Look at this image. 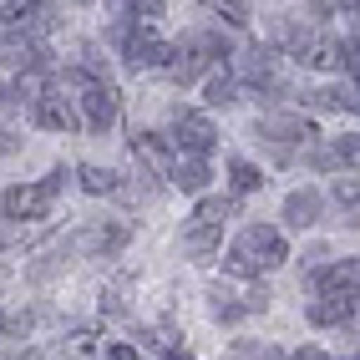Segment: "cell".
<instances>
[{
  "label": "cell",
  "instance_id": "1",
  "mask_svg": "<svg viewBox=\"0 0 360 360\" xmlns=\"http://www.w3.org/2000/svg\"><path fill=\"white\" fill-rule=\"evenodd\" d=\"M284 259H290L284 233L269 229V224H249L244 233L233 238V249L224 254V269H229L233 279H259L264 269H279Z\"/></svg>",
  "mask_w": 360,
  "mask_h": 360
},
{
  "label": "cell",
  "instance_id": "2",
  "mask_svg": "<svg viewBox=\"0 0 360 360\" xmlns=\"http://www.w3.org/2000/svg\"><path fill=\"white\" fill-rule=\"evenodd\" d=\"M254 132H259V142H269V148H274L279 162H290L295 148H309V142L320 137L304 112H264L259 122H254Z\"/></svg>",
  "mask_w": 360,
  "mask_h": 360
},
{
  "label": "cell",
  "instance_id": "3",
  "mask_svg": "<svg viewBox=\"0 0 360 360\" xmlns=\"http://www.w3.org/2000/svg\"><path fill=\"white\" fill-rule=\"evenodd\" d=\"M233 77H238V86H249V91H259V102H264V91H284V82H279V61H274V51L269 46H244V51L233 56Z\"/></svg>",
  "mask_w": 360,
  "mask_h": 360
},
{
  "label": "cell",
  "instance_id": "4",
  "mask_svg": "<svg viewBox=\"0 0 360 360\" xmlns=\"http://www.w3.org/2000/svg\"><path fill=\"white\" fill-rule=\"evenodd\" d=\"M77 112H82V127H91V132H112L117 117H122V97H117L112 82H86L82 97H77Z\"/></svg>",
  "mask_w": 360,
  "mask_h": 360
},
{
  "label": "cell",
  "instance_id": "5",
  "mask_svg": "<svg viewBox=\"0 0 360 360\" xmlns=\"http://www.w3.org/2000/svg\"><path fill=\"white\" fill-rule=\"evenodd\" d=\"M173 142L178 153H188V158H208L213 148H219V132H213V122L203 112H188V107H178L173 112Z\"/></svg>",
  "mask_w": 360,
  "mask_h": 360
},
{
  "label": "cell",
  "instance_id": "6",
  "mask_svg": "<svg viewBox=\"0 0 360 360\" xmlns=\"http://www.w3.org/2000/svg\"><path fill=\"white\" fill-rule=\"evenodd\" d=\"M309 290L330 300H360V259H335L309 269Z\"/></svg>",
  "mask_w": 360,
  "mask_h": 360
},
{
  "label": "cell",
  "instance_id": "7",
  "mask_svg": "<svg viewBox=\"0 0 360 360\" xmlns=\"http://www.w3.org/2000/svg\"><path fill=\"white\" fill-rule=\"evenodd\" d=\"M31 117H36V127H46V132H82L77 97H66V91H56V86L31 102Z\"/></svg>",
  "mask_w": 360,
  "mask_h": 360
},
{
  "label": "cell",
  "instance_id": "8",
  "mask_svg": "<svg viewBox=\"0 0 360 360\" xmlns=\"http://www.w3.org/2000/svg\"><path fill=\"white\" fill-rule=\"evenodd\" d=\"M300 66L309 71H340L345 66V41L340 36H325V31H304V41L290 51Z\"/></svg>",
  "mask_w": 360,
  "mask_h": 360
},
{
  "label": "cell",
  "instance_id": "9",
  "mask_svg": "<svg viewBox=\"0 0 360 360\" xmlns=\"http://www.w3.org/2000/svg\"><path fill=\"white\" fill-rule=\"evenodd\" d=\"M117 51H122L127 71H162V66H167V51H173V46H167V41H158L153 31L132 26V31H127V41L117 46Z\"/></svg>",
  "mask_w": 360,
  "mask_h": 360
},
{
  "label": "cell",
  "instance_id": "10",
  "mask_svg": "<svg viewBox=\"0 0 360 360\" xmlns=\"http://www.w3.org/2000/svg\"><path fill=\"white\" fill-rule=\"evenodd\" d=\"M127 238H132V224H86L82 233L66 238V249H71V254H102V259H107V254L122 249Z\"/></svg>",
  "mask_w": 360,
  "mask_h": 360
},
{
  "label": "cell",
  "instance_id": "11",
  "mask_svg": "<svg viewBox=\"0 0 360 360\" xmlns=\"http://www.w3.org/2000/svg\"><path fill=\"white\" fill-rule=\"evenodd\" d=\"M0 61H6L15 77H20V71H41L46 66V46L31 41L20 26H6V31H0Z\"/></svg>",
  "mask_w": 360,
  "mask_h": 360
},
{
  "label": "cell",
  "instance_id": "12",
  "mask_svg": "<svg viewBox=\"0 0 360 360\" xmlns=\"http://www.w3.org/2000/svg\"><path fill=\"white\" fill-rule=\"evenodd\" d=\"M6 219H20V224H36V219H46L51 213V193H46V183H15V188H6Z\"/></svg>",
  "mask_w": 360,
  "mask_h": 360
},
{
  "label": "cell",
  "instance_id": "13",
  "mask_svg": "<svg viewBox=\"0 0 360 360\" xmlns=\"http://www.w3.org/2000/svg\"><path fill=\"white\" fill-rule=\"evenodd\" d=\"M132 158L142 162L148 178H167V173H173V148H167V137H158V132H132Z\"/></svg>",
  "mask_w": 360,
  "mask_h": 360
},
{
  "label": "cell",
  "instance_id": "14",
  "mask_svg": "<svg viewBox=\"0 0 360 360\" xmlns=\"http://www.w3.org/2000/svg\"><path fill=\"white\" fill-rule=\"evenodd\" d=\"M320 208H325V198L315 193V188H295V193L284 198V224H290V229H315Z\"/></svg>",
  "mask_w": 360,
  "mask_h": 360
},
{
  "label": "cell",
  "instance_id": "15",
  "mask_svg": "<svg viewBox=\"0 0 360 360\" xmlns=\"http://www.w3.org/2000/svg\"><path fill=\"white\" fill-rule=\"evenodd\" d=\"M304 320H309V325H320V330L345 325V320H355V300H330V295H315V300H309V309H304Z\"/></svg>",
  "mask_w": 360,
  "mask_h": 360
},
{
  "label": "cell",
  "instance_id": "16",
  "mask_svg": "<svg viewBox=\"0 0 360 360\" xmlns=\"http://www.w3.org/2000/svg\"><path fill=\"white\" fill-rule=\"evenodd\" d=\"M167 178H173V188H183V193H203V188H208V158H188V153H178L173 158V173H167Z\"/></svg>",
  "mask_w": 360,
  "mask_h": 360
},
{
  "label": "cell",
  "instance_id": "17",
  "mask_svg": "<svg viewBox=\"0 0 360 360\" xmlns=\"http://www.w3.org/2000/svg\"><path fill=\"white\" fill-rule=\"evenodd\" d=\"M107 340H102V330H66V340H61V355L66 360H102Z\"/></svg>",
  "mask_w": 360,
  "mask_h": 360
},
{
  "label": "cell",
  "instance_id": "18",
  "mask_svg": "<svg viewBox=\"0 0 360 360\" xmlns=\"http://www.w3.org/2000/svg\"><path fill=\"white\" fill-rule=\"evenodd\" d=\"M112 20H127V26H153L162 15V0H107Z\"/></svg>",
  "mask_w": 360,
  "mask_h": 360
},
{
  "label": "cell",
  "instance_id": "19",
  "mask_svg": "<svg viewBox=\"0 0 360 360\" xmlns=\"http://www.w3.org/2000/svg\"><path fill=\"white\" fill-rule=\"evenodd\" d=\"M219 244H224V229L193 224V219H188V229H183V249L193 254V259H213V254H219Z\"/></svg>",
  "mask_w": 360,
  "mask_h": 360
},
{
  "label": "cell",
  "instance_id": "20",
  "mask_svg": "<svg viewBox=\"0 0 360 360\" xmlns=\"http://www.w3.org/2000/svg\"><path fill=\"white\" fill-rule=\"evenodd\" d=\"M330 198L340 203V213H345V224H350V229H360V178L340 173V178L330 183Z\"/></svg>",
  "mask_w": 360,
  "mask_h": 360
},
{
  "label": "cell",
  "instance_id": "21",
  "mask_svg": "<svg viewBox=\"0 0 360 360\" xmlns=\"http://www.w3.org/2000/svg\"><path fill=\"white\" fill-rule=\"evenodd\" d=\"M208 309H213V320H224V325H238V320L249 315V309H244V295L224 290V284H213V290H208Z\"/></svg>",
  "mask_w": 360,
  "mask_h": 360
},
{
  "label": "cell",
  "instance_id": "22",
  "mask_svg": "<svg viewBox=\"0 0 360 360\" xmlns=\"http://www.w3.org/2000/svg\"><path fill=\"white\" fill-rule=\"evenodd\" d=\"M238 91H244V86H238L233 71H213V77L203 82V102H208V107H233Z\"/></svg>",
  "mask_w": 360,
  "mask_h": 360
},
{
  "label": "cell",
  "instance_id": "23",
  "mask_svg": "<svg viewBox=\"0 0 360 360\" xmlns=\"http://www.w3.org/2000/svg\"><path fill=\"white\" fill-rule=\"evenodd\" d=\"M229 183H233V198H244V193H259V188H264V173L249 158H233L229 162Z\"/></svg>",
  "mask_w": 360,
  "mask_h": 360
},
{
  "label": "cell",
  "instance_id": "24",
  "mask_svg": "<svg viewBox=\"0 0 360 360\" xmlns=\"http://www.w3.org/2000/svg\"><path fill=\"white\" fill-rule=\"evenodd\" d=\"M233 213H238V198H203V203L193 208V224H213V229H224Z\"/></svg>",
  "mask_w": 360,
  "mask_h": 360
},
{
  "label": "cell",
  "instance_id": "25",
  "mask_svg": "<svg viewBox=\"0 0 360 360\" xmlns=\"http://www.w3.org/2000/svg\"><path fill=\"white\" fill-rule=\"evenodd\" d=\"M77 178H82L86 193H97V198H112L117 193V173H107V167H97V162H82Z\"/></svg>",
  "mask_w": 360,
  "mask_h": 360
},
{
  "label": "cell",
  "instance_id": "26",
  "mask_svg": "<svg viewBox=\"0 0 360 360\" xmlns=\"http://www.w3.org/2000/svg\"><path fill=\"white\" fill-rule=\"evenodd\" d=\"M213 15L229 20V26H249V15H254V0H208Z\"/></svg>",
  "mask_w": 360,
  "mask_h": 360
},
{
  "label": "cell",
  "instance_id": "27",
  "mask_svg": "<svg viewBox=\"0 0 360 360\" xmlns=\"http://www.w3.org/2000/svg\"><path fill=\"white\" fill-rule=\"evenodd\" d=\"M15 244H31V229L20 219H6V213H0V249H15Z\"/></svg>",
  "mask_w": 360,
  "mask_h": 360
},
{
  "label": "cell",
  "instance_id": "28",
  "mask_svg": "<svg viewBox=\"0 0 360 360\" xmlns=\"http://www.w3.org/2000/svg\"><path fill=\"white\" fill-rule=\"evenodd\" d=\"M36 6H41V0H0V26H20Z\"/></svg>",
  "mask_w": 360,
  "mask_h": 360
},
{
  "label": "cell",
  "instance_id": "29",
  "mask_svg": "<svg viewBox=\"0 0 360 360\" xmlns=\"http://www.w3.org/2000/svg\"><path fill=\"white\" fill-rule=\"evenodd\" d=\"M233 360H284L279 345H254V340H238L233 345Z\"/></svg>",
  "mask_w": 360,
  "mask_h": 360
},
{
  "label": "cell",
  "instance_id": "30",
  "mask_svg": "<svg viewBox=\"0 0 360 360\" xmlns=\"http://www.w3.org/2000/svg\"><path fill=\"white\" fill-rule=\"evenodd\" d=\"M340 112H360V77L340 82Z\"/></svg>",
  "mask_w": 360,
  "mask_h": 360
},
{
  "label": "cell",
  "instance_id": "31",
  "mask_svg": "<svg viewBox=\"0 0 360 360\" xmlns=\"http://www.w3.org/2000/svg\"><path fill=\"white\" fill-rule=\"evenodd\" d=\"M11 153H20V137H15L6 122H0V158H11Z\"/></svg>",
  "mask_w": 360,
  "mask_h": 360
},
{
  "label": "cell",
  "instance_id": "32",
  "mask_svg": "<svg viewBox=\"0 0 360 360\" xmlns=\"http://www.w3.org/2000/svg\"><path fill=\"white\" fill-rule=\"evenodd\" d=\"M66 183H71V173H66V167H56V173H46V193H51V198H56V193H61V188H66Z\"/></svg>",
  "mask_w": 360,
  "mask_h": 360
},
{
  "label": "cell",
  "instance_id": "33",
  "mask_svg": "<svg viewBox=\"0 0 360 360\" xmlns=\"http://www.w3.org/2000/svg\"><path fill=\"white\" fill-rule=\"evenodd\" d=\"M345 66H350V71H360V31L345 41Z\"/></svg>",
  "mask_w": 360,
  "mask_h": 360
},
{
  "label": "cell",
  "instance_id": "34",
  "mask_svg": "<svg viewBox=\"0 0 360 360\" xmlns=\"http://www.w3.org/2000/svg\"><path fill=\"white\" fill-rule=\"evenodd\" d=\"M15 107H20V102H15V91H11L6 82H0V117H11Z\"/></svg>",
  "mask_w": 360,
  "mask_h": 360
},
{
  "label": "cell",
  "instance_id": "35",
  "mask_svg": "<svg viewBox=\"0 0 360 360\" xmlns=\"http://www.w3.org/2000/svg\"><path fill=\"white\" fill-rule=\"evenodd\" d=\"M102 360H137V350H132V345H107Z\"/></svg>",
  "mask_w": 360,
  "mask_h": 360
},
{
  "label": "cell",
  "instance_id": "36",
  "mask_svg": "<svg viewBox=\"0 0 360 360\" xmlns=\"http://www.w3.org/2000/svg\"><path fill=\"white\" fill-rule=\"evenodd\" d=\"M284 360H330L325 350H315V345H304V350H295V355H284Z\"/></svg>",
  "mask_w": 360,
  "mask_h": 360
},
{
  "label": "cell",
  "instance_id": "37",
  "mask_svg": "<svg viewBox=\"0 0 360 360\" xmlns=\"http://www.w3.org/2000/svg\"><path fill=\"white\" fill-rule=\"evenodd\" d=\"M335 15H350V20H360V0H340V11Z\"/></svg>",
  "mask_w": 360,
  "mask_h": 360
},
{
  "label": "cell",
  "instance_id": "38",
  "mask_svg": "<svg viewBox=\"0 0 360 360\" xmlns=\"http://www.w3.org/2000/svg\"><path fill=\"white\" fill-rule=\"evenodd\" d=\"M162 360H193L188 350H162Z\"/></svg>",
  "mask_w": 360,
  "mask_h": 360
},
{
  "label": "cell",
  "instance_id": "39",
  "mask_svg": "<svg viewBox=\"0 0 360 360\" xmlns=\"http://www.w3.org/2000/svg\"><path fill=\"white\" fill-rule=\"evenodd\" d=\"M15 360H46V355H41V350H20Z\"/></svg>",
  "mask_w": 360,
  "mask_h": 360
},
{
  "label": "cell",
  "instance_id": "40",
  "mask_svg": "<svg viewBox=\"0 0 360 360\" xmlns=\"http://www.w3.org/2000/svg\"><path fill=\"white\" fill-rule=\"evenodd\" d=\"M6 330H11V320H6V315H0V335H6Z\"/></svg>",
  "mask_w": 360,
  "mask_h": 360
},
{
  "label": "cell",
  "instance_id": "41",
  "mask_svg": "<svg viewBox=\"0 0 360 360\" xmlns=\"http://www.w3.org/2000/svg\"><path fill=\"white\" fill-rule=\"evenodd\" d=\"M355 320H360V300H355Z\"/></svg>",
  "mask_w": 360,
  "mask_h": 360
},
{
  "label": "cell",
  "instance_id": "42",
  "mask_svg": "<svg viewBox=\"0 0 360 360\" xmlns=\"http://www.w3.org/2000/svg\"><path fill=\"white\" fill-rule=\"evenodd\" d=\"M355 360H360V355H355Z\"/></svg>",
  "mask_w": 360,
  "mask_h": 360
}]
</instances>
